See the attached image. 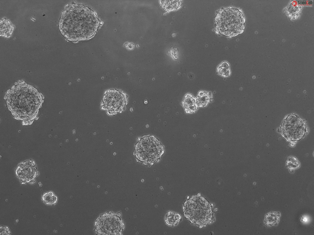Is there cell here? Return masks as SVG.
Segmentation results:
<instances>
[{
    "label": "cell",
    "mask_w": 314,
    "mask_h": 235,
    "mask_svg": "<svg viewBox=\"0 0 314 235\" xmlns=\"http://www.w3.org/2000/svg\"><path fill=\"white\" fill-rule=\"evenodd\" d=\"M127 103L125 94L115 89L108 91L104 96L101 102L102 108L110 113L121 111Z\"/></svg>",
    "instance_id": "obj_6"
},
{
    "label": "cell",
    "mask_w": 314,
    "mask_h": 235,
    "mask_svg": "<svg viewBox=\"0 0 314 235\" xmlns=\"http://www.w3.org/2000/svg\"><path fill=\"white\" fill-rule=\"evenodd\" d=\"M1 235H10V232L8 228L6 226H2L0 228V234Z\"/></svg>",
    "instance_id": "obj_15"
},
{
    "label": "cell",
    "mask_w": 314,
    "mask_h": 235,
    "mask_svg": "<svg viewBox=\"0 0 314 235\" xmlns=\"http://www.w3.org/2000/svg\"><path fill=\"white\" fill-rule=\"evenodd\" d=\"M99 22L96 13L84 6L71 5L62 13L59 23L62 35L73 41L88 40L95 34Z\"/></svg>",
    "instance_id": "obj_1"
},
{
    "label": "cell",
    "mask_w": 314,
    "mask_h": 235,
    "mask_svg": "<svg viewBox=\"0 0 314 235\" xmlns=\"http://www.w3.org/2000/svg\"><path fill=\"white\" fill-rule=\"evenodd\" d=\"M16 172L22 184L30 182L37 175L36 166L34 161H26L19 164Z\"/></svg>",
    "instance_id": "obj_7"
},
{
    "label": "cell",
    "mask_w": 314,
    "mask_h": 235,
    "mask_svg": "<svg viewBox=\"0 0 314 235\" xmlns=\"http://www.w3.org/2000/svg\"><path fill=\"white\" fill-rule=\"evenodd\" d=\"M212 94L210 92L203 90L198 92L195 98L197 106L204 107L206 106L212 98Z\"/></svg>",
    "instance_id": "obj_9"
},
{
    "label": "cell",
    "mask_w": 314,
    "mask_h": 235,
    "mask_svg": "<svg viewBox=\"0 0 314 235\" xmlns=\"http://www.w3.org/2000/svg\"><path fill=\"white\" fill-rule=\"evenodd\" d=\"M164 153L160 141L152 135L142 138L135 146V154L136 159L145 163L151 164L156 161Z\"/></svg>",
    "instance_id": "obj_3"
},
{
    "label": "cell",
    "mask_w": 314,
    "mask_h": 235,
    "mask_svg": "<svg viewBox=\"0 0 314 235\" xmlns=\"http://www.w3.org/2000/svg\"><path fill=\"white\" fill-rule=\"evenodd\" d=\"M97 232L100 235H120L124 225L119 218L113 213H105L97 220Z\"/></svg>",
    "instance_id": "obj_5"
},
{
    "label": "cell",
    "mask_w": 314,
    "mask_h": 235,
    "mask_svg": "<svg viewBox=\"0 0 314 235\" xmlns=\"http://www.w3.org/2000/svg\"><path fill=\"white\" fill-rule=\"evenodd\" d=\"M245 19L241 9L233 7L222 8L216 12L214 19L216 34L228 38L242 33Z\"/></svg>",
    "instance_id": "obj_2"
},
{
    "label": "cell",
    "mask_w": 314,
    "mask_h": 235,
    "mask_svg": "<svg viewBox=\"0 0 314 235\" xmlns=\"http://www.w3.org/2000/svg\"><path fill=\"white\" fill-rule=\"evenodd\" d=\"M44 202L47 205H54L57 203L58 198L53 192L50 191L44 193L42 196Z\"/></svg>",
    "instance_id": "obj_13"
},
{
    "label": "cell",
    "mask_w": 314,
    "mask_h": 235,
    "mask_svg": "<svg viewBox=\"0 0 314 235\" xmlns=\"http://www.w3.org/2000/svg\"><path fill=\"white\" fill-rule=\"evenodd\" d=\"M280 213L278 212L271 211L265 216L264 222L267 226H274L279 222Z\"/></svg>",
    "instance_id": "obj_10"
},
{
    "label": "cell",
    "mask_w": 314,
    "mask_h": 235,
    "mask_svg": "<svg viewBox=\"0 0 314 235\" xmlns=\"http://www.w3.org/2000/svg\"><path fill=\"white\" fill-rule=\"evenodd\" d=\"M217 74L224 78H227L230 76L231 71L229 63L226 61H224L220 64L216 68Z\"/></svg>",
    "instance_id": "obj_11"
},
{
    "label": "cell",
    "mask_w": 314,
    "mask_h": 235,
    "mask_svg": "<svg viewBox=\"0 0 314 235\" xmlns=\"http://www.w3.org/2000/svg\"><path fill=\"white\" fill-rule=\"evenodd\" d=\"M182 104L186 113H194L198 108L195 98L191 94L187 93L184 97Z\"/></svg>",
    "instance_id": "obj_8"
},
{
    "label": "cell",
    "mask_w": 314,
    "mask_h": 235,
    "mask_svg": "<svg viewBox=\"0 0 314 235\" xmlns=\"http://www.w3.org/2000/svg\"><path fill=\"white\" fill-rule=\"evenodd\" d=\"M181 219L179 214L171 211L168 212L165 217V222L169 226L177 225Z\"/></svg>",
    "instance_id": "obj_12"
},
{
    "label": "cell",
    "mask_w": 314,
    "mask_h": 235,
    "mask_svg": "<svg viewBox=\"0 0 314 235\" xmlns=\"http://www.w3.org/2000/svg\"><path fill=\"white\" fill-rule=\"evenodd\" d=\"M286 165L289 169H293L299 168L300 164L296 158L291 157L288 159L286 162Z\"/></svg>",
    "instance_id": "obj_14"
},
{
    "label": "cell",
    "mask_w": 314,
    "mask_h": 235,
    "mask_svg": "<svg viewBox=\"0 0 314 235\" xmlns=\"http://www.w3.org/2000/svg\"><path fill=\"white\" fill-rule=\"evenodd\" d=\"M282 136L289 141L299 140L303 137L307 131L305 123L297 116L290 115L287 116L281 127Z\"/></svg>",
    "instance_id": "obj_4"
}]
</instances>
